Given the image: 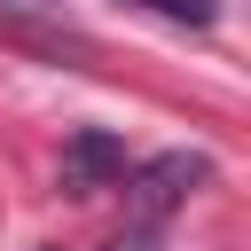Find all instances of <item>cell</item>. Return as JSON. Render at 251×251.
<instances>
[{
	"instance_id": "6da1fadb",
	"label": "cell",
	"mask_w": 251,
	"mask_h": 251,
	"mask_svg": "<svg viewBox=\"0 0 251 251\" xmlns=\"http://www.w3.org/2000/svg\"><path fill=\"white\" fill-rule=\"evenodd\" d=\"M204 180H212V157H204V149H165V157H149V165L133 173V212H141V220H165V212L188 204Z\"/></svg>"
},
{
	"instance_id": "7a4b0ae2",
	"label": "cell",
	"mask_w": 251,
	"mask_h": 251,
	"mask_svg": "<svg viewBox=\"0 0 251 251\" xmlns=\"http://www.w3.org/2000/svg\"><path fill=\"white\" fill-rule=\"evenodd\" d=\"M110 180H126V141H118L110 126H78V133L63 141V188H71V196H94V188H110Z\"/></svg>"
},
{
	"instance_id": "3957f363",
	"label": "cell",
	"mask_w": 251,
	"mask_h": 251,
	"mask_svg": "<svg viewBox=\"0 0 251 251\" xmlns=\"http://www.w3.org/2000/svg\"><path fill=\"white\" fill-rule=\"evenodd\" d=\"M149 8H165V16H180V24H212V0H149Z\"/></svg>"
},
{
	"instance_id": "277c9868",
	"label": "cell",
	"mask_w": 251,
	"mask_h": 251,
	"mask_svg": "<svg viewBox=\"0 0 251 251\" xmlns=\"http://www.w3.org/2000/svg\"><path fill=\"white\" fill-rule=\"evenodd\" d=\"M110 251H157V220H141V227H133V235H118Z\"/></svg>"
}]
</instances>
